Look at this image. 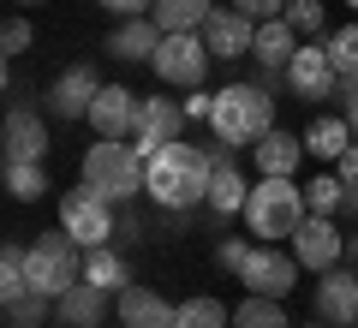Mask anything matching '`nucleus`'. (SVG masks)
Segmentation results:
<instances>
[{
    "label": "nucleus",
    "mask_w": 358,
    "mask_h": 328,
    "mask_svg": "<svg viewBox=\"0 0 358 328\" xmlns=\"http://www.w3.org/2000/svg\"><path fill=\"white\" fill-rule=\"evenodd\" d=\"M209 185H215V155L197 150V143H185V138L162 143V150L143 162V191H150L162 209H173V215L209 203Z\"/></svg>",
    "instance_id": "obj_1"
},
{
    "label": "nucleus",
    "mask_w": 358,
    "mask_h": 328,
    "mask_svg": "<svg viewBox=\"0 0 358 328\" xmlns=\"http://www.w3.org/2000/svg\"><path fill=\"white\" fill-rule=\"evenodd\" d=\"M305 185H293V179H263V185H251V197H245V227H251V239H293L299 227H305Z\"/></svg>",
    "instance_id": "obj_2"
},
{
    "label": "nucleus",
    "mask_w": 358,
    "mask_h": 328,
    "mask_svg": "<svg viewBox=\"0 0 358 328\" xmlns=\"http://www.w3.org/2000/svg\"><path fill=\"white\" fill-rule=\"evenodd\" d=\"M209 126H215V138L227 143V150L257 143L263 131H275V101L263 96V84H227V90H215Z\"/></svg>",
    "instance_id": "obj_3"
},
{
    "label": "nucleus",
    "mask_w": 358,
    "mask_h": 328,
    "mask_svg": "<svg viewBox=\"0 0 358 328\" xmlns=\"http://www.w3.org/2000/svg\"><path fill=\"white\" fill-rule=\"evenodd\" d=\"M84 185L108 203H131L143 191V155L126 150L120 138H102L84 150Z\"/></svg>",
    "instance_id": "obj_4"
},
{
    "label": "nucleus",
    "mask_w": 358,
    "mask_h": 328,
    "mask_svg": "<svg viewBox=\"0 0 358 328\" xmlns=\"http://www.w3.org/2000/svg\"><path fill=\"white\" fill-rule=\"evenodd\" d=\"M24 275L36 292H48V299H60L66 287H78L84 280V245L72 239V233H36V245H30L24 257Z\"/></svg>",
    "instance_id": "obj_5"
},
{
    "label": "nucleus",
    "mask_w": 358,
    "mask_h": 328,
    "mask_svg": "<svg viewBox=\"0 0 358 328\" xmlns=\"http://www.w3.org/2000/svg\"><path fill=\"white\" fill-rule=\"evenodd\" d=\"M209 60H215V54H209L203 30H167L150 66H155V78H162V84H173V90H203Z\"/></svg>",
    "instance_id": "obj_6"
},
{
    "label": "nucleus",
    "mask_w": 358,
    "mask_h": 328,
    "mask_svg": "<svg viewBox=\"0 0 358 328\" xmlns=\"http://www.w3.org/2000/svg\"><path fill=\"white\" fill-rule=\"evenodd\" d=\"M60 227L72 233L84 251H96V245H108V239L120 233V227H114V203L96 197L90 185H78V191H66V197H60Z\"/></svg>",
    "instance_id": "obj_7"
},
{
    "label": "nucleus",
    "mask_w": 358,
    "mask_h": 328,
    "mask_svg": "<svg viewBox=\"0 0 358 328\" xmlns=\"http://www.w3.org/2000/svg\"><path fill=\"white\" fill-rule=\"evenodd\" d=\"M299 257L293 251H275V245H257L251 257H245V269H239V280L251 292H263V299H287V292L299 287Z\"/></svg>",
    "instance_id": "obj_8"
},
{
    "label": "nucleus",
    "mask_w": 358,
    "mask_h": 328,
    "mask_svg": "<svg viewBox=\"0 0 358 328\" xmlns=\"http://www.w3.org/2000/svg\"><path fill=\"white\" fill-rule=\"evenodd\" d=\"M287 84H293L299 101H322V96H341V72L329 66V42H305V48L293 54V66H287Z\"/></svg>",
    "instance_id": "obj_9"
},
{
    "label": "nucleus",
    "mask_w": 358,
    "mask_h": 328,
    "mask_svg": "<svg viewBox=\"0 0 358 328\" xmlns=\"http://www.w3.org/2000/svg\"><path fill=\"white\" fill-rule=\"evenodd\" d=\"M138 114H143V101L131 96L126 84H102V96L90 101V126H96V138H138Z\"/></svg>",
    "instance_id": "obj_10"
},
{
    "label": "nucleus",
    "mask_w": 358,
    "mask_h": 328,
    "mask_svg": "<svg viewBox=\"0 0 358 328\" xmlns=\"http://www.w3.org/2000/svg\"><path fill=\"white\" fill-rule=\"evenodd\" d=\"M293 257L305 269H317V275L341 263V257H346V233L334 227V215H305V227L293 233Z\"/></svg>",
    "instance_id": "obj_11"
},
{
    "label": "nucleus",
    "mask_w": 358,
    "mask_h": 328,
    "mask_svg": "<svg viewBox=\"0 0 358 328\" xmlns=\"http://www.w3.org/2000/svg\"><path fill=\"white\" fill-rule=\"evenodd\" d=\"M317 322H334V328H352L358 322V275L352 269H322L317 275Z\"/></svg>",
    "instance_id": "obj_12"
},
{
    "label": "nucleus",
    "mask_w": 358,
    "mask_h": 328,
    "mask_svg": "<svg viewBox=\"0 0 358 328\" xmlns=\"http://www.w3.org/2000/svg\"><path fill=\"white\" fill-rule=\"evenodd\" d=\"M203 42H209L215 60H239V54H251V42H257V18H245L239 6H215L209 24H203Z\"/></svg>",
    "instance_id": "obj_13"
},
{
    "label": "nucleus",
    "mask_w": 358,
    "mask_h": 328,
    "mask_svg": "<svg viewBox=\"0 0 358 328\" xmlns=\"http://www.w3.org/2000/svg\"><path fill=\"white\" fill-rule=\"evenodd\" d=\"M102 96V78H96V66H66L60 78H54L48 90V108L60 120H90V101Z\"/></svg>",
    "instance_id": "obj_14"
},
{
    "label": "nucleus",
    "mask_w": 358,
    "mask_h": 328,
    "mask_svg": "<svg viewBox=\"0 0 358 328\" xmlns=\"http://www.w3.org/2000/svg\"><path fill=\"white\" fill-rule=\"evenodd\" d=\"M179 120H185V108H179L173 96H143V114H138V143L131 150L150 162L162 143H173L179 138Z\"/></svg>",
    "instance_id": "obj_15"
},
{
    "label": "nucleus",
    "mask_w": 358,
    "mask_h": 328,
    "mask_svg": "<svg viewBox=\"0 0 358 328\" xmlns=\"http://www.w3.org/2000/svg\"><path fill=\"white\" fill-rule=\"evenodd\" d=\"M251 155H257V173L263 179H293V167L305 162L310 150H305V138H293V131L275 126V131H263V138L251 143Z\"/></svg>",
    "instance_id": "obj_16"
},
{
    "label": "nucleus",
    "mask_w": 358,
    "mask_h": 328,
    "mask_svg": "<svg viewBox=\"0 0 358 328\" xmlns=\"http://www.w3.org/2000/svg\"><path fill=\"white\" fill-rule=\"evenodd\" d=\"M108 299H114L108 287H96V280H78V287H66L60 299H54V311H60L66 328H96V322L108 316Z\"/></svg>",
    "instance_id": "obj_17"
},
{
    "label": "nucleus",
    "mask_w": 358,
    "mask_h": 328,
    "mask_svg": "<svg viewBox=\"0 0 358 328\" xmlns=\"http://www.w3.org/2000/svg\"><path fill=\"white\" fill-rule=\"evenodd\" d=\"M0 138H6V162H42V155H48V126H42L30 108H13Z\"/></svg>",
    "instance_id": "obj_18"
},
{
    "label": "nucleus",
    "mask_w": 358,
    "mask_h": 328,
    "mask_svg": "<svg viewBox=\"0 0 358 328\" xmlns=\"http://www.w3.org/2000/svg\"><path fill=\"white\" fill-rule=\"evenodd\" d=\"M173 316H179V304H167L162 292H150V287L120 292V322L126 328H173Z\"/></svg>",
    "instance_id": "obj_19"
},
{
    "label": "nucleus",
    "mask_w": 358,
    "mask_h": 328,
    "mask_svg": "<svg viewBox=\"0 0 358 328\" xmlns=\"http://www.w3.org/2000/svg\"><path fill=\"white\" fill-rule=\"evenodd\" d=\"M251 54H257V66H263V72H287V66H293V54H299V30L287 24V18H268V24H257Z\"/></svg>",
    "instance_id": "obj_20"
},
{
    "label": "nucleus",
    "mask_w": 358,
    "mask_h": 328,
    "mask_svg": "<svg viewBox=\"0 0 358 328\" xmlns=\"http://www.w3.org/2000/svg\"><path fill=\"white\" fill-rule=\"evenodd\" d=\"M155 48H162V24H155V18H126V24L108 36V54H114V60H155Z\"/></svg>",
    "instance_id": "obj_21"
},
{
    "label": "nucleus",
    "mask_w": 358,
    "mask_h": 328,
    "mask_svg": "<svg viewBox=\"0 0 358 328\" xmlns=\"http://www.w3.org/2000/svg\"><path fill=\"white\" fill-rule=\"evenodd\" d=\"M245 197H251V185L239 179L233 150L221 143V150H215V185H209V209H221V215H245Z\"/></svg>",
    "instance_id": "obj_22"
},
{
    "label": "nucleus",
    "mask_w": 358,
    "mask_h": 328,
    "mask_svg": "<svg viewBox=\"0 0 358 328\" xmlns=\"http://www.w3.org/2000/svg\"><path fill=\"white\" fill-rule=\"evenodd\" d=\"M84 280H96V287H108L120 299V292L131 287V263L114 251V245H96V251H84Z\"/></svg>",
    "instance_id": "obj_23"
},
{
    "label": "nucleus",
    "mask_w": 358,
    "mask_h": 328,
    "mask_svg": "<svg viewBox=\"0 0 358 328\" xmlns=\"http://www.w3.org/2000/svg\"><path fill=\"white\" fill-rule=\"evenodd\" d=\"M209 13H215V0H155L150 6V18L162 24V36L167 30H203Z\"/></svg>",
    "instance_id": "obj_24"
},
{
    "label": "nucleus",
    "mask_w": 358,
    "mask_h": 328,
    "mask_svg": "<svg viewBox=\"0 0 358 328\" xmlns=\"http://www.w3.org/2000/svg\"><path fill=\"white\" fill-rule=\"evenodd\" d=\"M305 150L317 155V162H341L346 150H352V126H346V114L334 120V114H322L317 126L305 131Z\"/></svg>",
    "instance_id": "obj_25"
},
{
    "label": "nucleus",
    "mask_w": 358,
    "mask_h": 328,
    "mask_svg": "<svg viewBox=\"0 0 358 328\" xmlns=\"http://www.w3.org/2000/svg\"><path fill=\"white\" fill-rule=\"evenodd\" d=\"M233 328H293L281 311V299H263V292H251V299L233 311Z\"/></svg>",
    "instance_id": "obj_26"
},
{
    "label": "nucleus",
    "mask_w": 358,
    "mask_h": 328,
    "mask_svg": "<svg viewBox=\"0 0 358 328\" xmlns=\"http://www.w3.org/2000/svg\"><path fill=\"white\" fill-rule=\"evenodd\" d=\"M227 322H233V316H227L221 299H185L179 316H173V328H227Z\"/></svg>",
    "instance_id": "obj_27"
},
{
    "label": "nucleus",
    "mask_w": 358,
    "mask_h": 328,
    "mask_svg": "<svg viewBox=\"0 0 358 328\" xmlns=\"http://www.w3.org/2000/svg\"><path fill=\"white\" fill-rule=\"evenodd\" d=\"M6 191H13L18 203H36L42 191H48V173H42V162H6Z\"/></svg>",
    "instance_id": "obj_28"
},
{
    "label": "nucleus",
    "mask_w": 358,
    "mask_h": 328,
    "mask_svg": "<svg viewBox=\"0 0 358 328\" xmlns=\"http://www.w3.org/2000/svg\"><path fill=\"white\" fill-rule=\"evenodd\" d=\"M329 66L341 72V84H358V24H346V30L329 36Z\"/></svg>",
    "instance_id": "obj_29"
},
{
    "label": "nucleus",
    "mask_w": 358,
    "mask_h": 328,
    "mask_svg": "<svg viewBox=\"0 0 358 328\" xmlns=\"http://www.w3.org/2000/svg\"><path fill=\"white\" fill-rule=\"evenodd\" d=\"M305 203H310V215H334V209L346 203V179H341V173H317V179L305 185Z\"/></svg>",
    "instance_id": "obj_30"
},
{
    "label": "nucleus",
    "mask_w": 358,
    "mask_h": 328,
    "mask_svg": "<svg viewBox=\"0 0 358 328\" xmlns=\"http://www.w3.org/2000/svg\"><path fill=\"white\" fill-rule=\"evenodd\" d=\"M48 292H24V299H13V304H6V322H13V328H42V316H48Z\"/></svg>",
    "instance_id": "obj_31"
},
{
    "label": "nucleus",
    "mask_w": 358,
    "mask_h": 328,
    "mask_svg": "<svg viewBox=\"0 0 358 328\" xmlns=\"http://www.w3.org/2000/svg\"><path fill=\"white\" fill-rule=\"evenodd\" d=\"M287 24L299 36H322V0H287Z\"/></svg>",
    "instance_id": "obj_32"
},
{
    "label": "nucleus",
    "mask_w": 358,
    "mask_h": 328,
    "mask_svg": "<svg viewBox=\"0 0 358 328\" xmlns=\"http://www.w3.org/2000/svg\"><path fill=\"white\" fill-rule=\"evenodd\" d=\"M0 48H6V54H24L30 48V18H6V24H0Z\"/></svg>",
    "instance_id": "obj_33"
},
{
    "label": "nucleus",
    "mask_w": 358,
    "mask_h": 328,
    "mask_svg": "<svg viewBox=\"0 0 358 328\" xmlns=\"http://www.w3.org/2000/svg\"><path fill=\"white\" fill-rule=\"evenodd\" d=\"M251 251H257V245H245V239H221V245H215V263L239 275V269H245V257H251Z\"/></svg>",
    "instance_id": "obj_34"
},
{
    "label": "nucleus",
    "mask_w": 358,
    "mask_h": 328,
    "mask_svg": "<svg viewBox=\"0 0 358 328\" xmlns=\"http://www.w3.org/2000/svg\"><path fill=\"white\" fill-rule=\"evenodd\" d=\"M245 18H257V24H268V18H287V0H233Z\"/></svg>",
    "instance_id": "obj_35"
},
{
    "label": "nucleus",
    "mask_w": 358,
    "mask_h": 328,
    "mask_svg": "<svg viewBox=\"0 0 358 328\" xmlns=\"http://www.w3.org/2000/svg\"><path fill=\"white\" fill-rule=\"evenodd\" d=\"M96 6H108V13H120V18H150L155 0H96Z\"/></svg>",
    "instance_id": "obj_36"
},
{
    "label": "nucleus",
    "mask_w": 358,
    "mask_h": 328,
    "mask_svg": "<svg viewBox=\"0 0 358 328\" xmlns=\"http://www.w3.org/2000/svg\"><path fill=\"white\" fill-rule=\"evenodd\" d=\"M334 173H341L346 185H358V138H352V150H346L341 162H334Z\"/></svg>",
    "instance_id": "obj_37"
},
{
    "label": "nucleus",
    "mask_w": 358,
    "mask_h": 328,
    "mask_svg": "<svg viewBox=\"0 0 358 328\" xmlns=\"http://www.w3.org/2000/svg\"><path fill=\"white\" fill-rule=\"evenodd\" d=\"M341 101H346V126H352V138H358V84H341Z\"/></svg>",
    "instance_id": "obj_38"
},
{
    "label": "nucleus",
    "mask_w": 358,
    "mask_h": 328,
    "mask_svg": "<svg viewBox=\"0 0 358 328\" xmlns=\"http://www.w3.org/2000/svg\"><path fill=\"white\" fill-rule=\"evenodd\" d=\"M209 114H215V96H192L185 101V120H209Z\"/></svg>",
    "instance_id": "obj_39"
},
{
    "label": "nucleus",
    "mask_w": 358,
    "mask_h": 328,
    "mask_svg": "<svg viewBox=\"0 0 358 328\" xmlns=\"http://www.w3.org/2000/svg\"><path fill=\"white\" fill-rule=\"evenodd\" d=\"M346 257H352V263H358V233H352V239H346Z\"/></svg>",
    "instance_id": "obj_40"
},
{
    "label": "nucleus",
    "mask_w": 358,
    "mask_h": 328,
    "mask_svg": "<svg viewBox=\"0 0 358 328\" xmlns=\"http://www.w3.org/2000/svg\"><path fill=\"white\" fill-rule=\"evenodd\" d=\"M18 6H36V0H18Z\"/></svg>",
    "instance_id": "obj_41"
},
{
    "label": "nucleus",
    "mask_w": 358,
    "mask_h": 328,
    "mask_svg": "<svg viewBox=\"0 0 358 328\" xmlns=\"http://www.w3.org/2000/svg\"><path fill=\"white\" fill-rule=\"evenodd\" d=\"M346 6H358V0H346Z\"/></svg>",
    "instance_id": "obj_42"
},
{
    "label": "nucleus",
    "mask_w": 358,
    "mask_h": 328,
    "mask_svg": "<svg viewBox=\"0 0 358 328\" xmlns=\"http://www.w3.org/2000/svg\"><path fill=\"white\" fill-rule=\"evenodd\" d=\"M310 328H322V322H310Z\"/></svg>",
    "instance_id": "obj_43"
},
{
    "label": "nucleus",
    "mask_w": 358,
    "mask_h": 328,
    "mask_svg": "<svg viewBox=\"0 0 358 328\" xmlns=\"http://www.w3.org/2000/svg\"><path fill=\"white\" fill-rule=\"evenodd\" d=\"M352 328H358V322H352Z\"/></svg>",
    "instance_id": "obj_44"
}]
</instances>
